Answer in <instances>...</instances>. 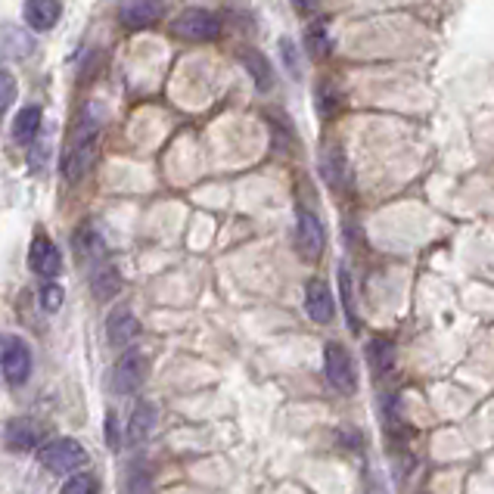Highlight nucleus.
Listing matches in <instances>:
<instances>
[{
	"instance_id": "1",
	"label": "nucleus",
	"mask_w": 494,
	"mask_h": 494,
	"mask_svg": "<svg viewBox=\"0 0 494 494\" xmlns=\"http://www.w3.org/2000/svg\"><path fill=\"white\" fill-rule=\"evenodd\" d=\"M100 131H103V112L94 103L84 106V112L79 116V125L72 131L69 140L66 162H62V174L66 181H81L90 172L97 159V144H100Z\"/></svg>"
},
{
	"instance_id": "2",
	"label": "nucleus",
	"mask_w": 494,
	"mask_h": 494,
	"mask_svg": "<svg viewBox=\"0 0 494 494\" xmlns=\"http://www.w3.org/2000/svg\"><path fill=\"white\" fill-rule=\"evenodd\" d=\"M41 463L56 476H72L88 463V451L75 439H53L51 444L41 448Z\"/></svg>"
},
{
	"instance_id": "3",
	"label": "nucleus",
	"mask_w": 494,
	"mask_h": 494,
	"mask_svg": "<svg viewBox=\"0 0 494 494\" xmlns=\"http://www.w3.org/2000/svg\"><path fill=\"white\" fill-rule=\"evenodd\" d=\"M323 377H327L330 386L339 389L342 395H355L358 392L355 361H351V355L339 342L323 345Z\"/></svg>"
},
{
	"instance_id": "4",
	"label": "nucleus",
	"mask_w": 494,
	"mask_h": 494,
	"mask_svg": "<svg viewBox=\"0 0 494 494\" xmlns=\"http://www.w3.org/2000/svg\"><path fill=\"white\" fill-rule=\"evenodd\" d=\"M174 34L183 41H215L221 34V16H215L211 10L193 6V10H183L174 23Z\"/></svg>"
},
{
	"instance_id": "5",
	"label": "nucleus",
	"mask_w": 494,
	"mask_h": 494,
	"mask_svg": "<svg viewBox=\"0 0 494 494\" xmlns=\"http://www.w3.org/2000/svg\"><path fill=\"white\" fill-rule=\"evenodd\" d=\"M146 370H150V361H146L144 351H125V355L118 358L116 370H112V389L118 395L137 392L140 386L146 383Z\"/></svg>"
},
{
	"instance_id": "6",
	"label": "nucleus",
	"mask_w": 494,
	"mask_h": 494,
	"mask_svg": "<svg viewBox=\"0 0 494 494\" xmlns=\"http://www.w3.org/2000/svg\"><path fill=\"white\" fill-rule=\"evenodd\" d=\"M0 370H4L6 383H13V386L28 379V373H32V351H28V345L23 339H6L4 355H0Z\"/></svg>"
},
{
	"instance_id": "7",
	"label": "nucleus",
	"mask_w": 494,
	"mask_h": 494,
	"mask_svg": "<svg viewBox=\"0 0 494 494\" xmlns=\"http://www.w3.org/2000/svg\"><path fill=\"white\" fill-rule=\"evenodd\" d=\"M44 442V426L32 416H16V420L6 423L4 429V444L6 451H32Z\"/></svg>"
},
{
	"instance_id": "8",
	"label": "nucleus",
	"mask_w": 494,
	"mask_h": 494,
	"mask_svg": "<svg viewBox=\"0 0 494 494\" xmlns=\"http://www.w3.org/2000/svg\"><path fill=\"white\" fill-rule=\"evenodd\" d=\"M295 243H299V252L308 261H317L323 252V243H327V234H323V224L314 211H302L299 224H295Z\"/></svg>"
},
{
	"instance_id": "9",
	"label": "nucleus",
	"mask_w": 494,
	"mask_h": 494,
	"mask_svg": "<svg viewBox=\"0 0 494 494\" xmlns=\"http://www.w3.org/2000/svg\"><path fill=\"white\" fill-rule=\"evenodd\" d=\"M28 267L47 280L62 271V256H60V249H56V243L51 237H34L32 239V249H28Z\"/></svg>"
},
{
	"instance_id": "10",
	"label": "nucleus",
	"mask_w": 494,
	"mask_h": 494,
	"mask_svg": "<svg viewBox=\"0 0 494 494\" xmlns=\"http://www.w3.org/2000/svg\"><path fill=\"white\" fill-rule=\"evenodd\" d=\"M165 0H125L122 4V23L128 28H146L165 19Z\"/></svg>"
},
{
	"instance_id": "11",
	"label": "nucleus",
	"mask_w": 494,
	"mask_h": 494,
	"mask_svg": "<svg viewBox=\"0 0 494 494\" xmlns=\"http://www.w3.org/2000/svg\"><path fill=\"white\" fill-rule=\"evenodd\" d=\"M62 16V4L60 0H25L23 6V19L32 32H51Z\"/></svg>"
},
{
	"instance_id": "12",
	"label": "nucleus",
	"mask_w": 494,
	"mask_h": 494,
	"mask_svg": "<svg viewBox=\"0 0 494 494\" xmlns=\"http://www.w3.org/2000/svg\"><path fill=\"white\" fill-rule=\"evenodd\" d=\"M106 336H109V342L116 349H128L134 339L140 336V321L128 308H118V312H112L109 323H106Z\"/></svg>"
},
{
	"instance_id": "13",
	"label": "nucleus",
	"mask_w": 494,
	"mask_h": 494,
	"mask_svg": "<svg viewBox=\"0 0 494 494\" xmlns=\"http://www.w3.org/2000/svg\"><path fill=\"white\" fill-rule=\"evenodd\" d=\"M305 305H308V314H312V321L317 323H330L336 314V305H333V293H330V286L323 284V280H312L305 289Z\"/></svg>"
},
{
	"instance_id": "14",
	"label": "nucleus",
	"mask_w": 494,
	"mask_h": 494,
	"mask_svg": "<svg viewBox=\"0 0 494 494\" xmlns=\"http://www.w3.org/2000/svg\"><path fill=\"white\" fill-rule=\"evenodd\" d=\"M41 122H44V112L41 106H23L13 118V140L16 144H32L41 131Z\"/></svg>"
},
{
	"instance_id": "15",
	"label": "nucleus",
	"mask_w": 494,
	"mask_h": 494,
	"mask_svg": "<svg viewBox=\"0 0 494 494\" xmlns=\"http://www.w3.org/2000/svg\"><path fill=\"white\" fill-rule=\"evenodd\" d=\"M239 60H243L246 72L252 75V81H256L258 90H271L274 88V66L267 62L265 53L258 51H243L239 53Z\"/></svg>"
},
{
	"instance_id": "16",
	"label": "nucleus",
	"mask_w": 494,
	"mask_h": 494,
	"mask_svg": "<svg viewBox=\"0 0 494 494\" xmlns=\"http://www.w3.org/2000/svg\"><path fill=\"white\" fill-rule=\"evenodd\" d=\"M321 178L327 181V187L345 190V181H349V165H345V156L339 150H327L321 156Z\"/></svg>"
},
{
	"instance_id": "17",
	"label": "nucleus",
	"mask_w": 494,
	"mask_h": 494,
	"mask_svg": "<svg viewBox=\"0 0 494 494\" xmlns=\"http://www.w3.org/2000/svg\"><path fill=\"white\" fill-rule=\"evenodd\" d=\"M153 423H156V411L153 405H137L128 420V442L131 444H140L146 442V435L153 433Z\"/></svg>"
},
{
	"instance_id": "18",
	"label": "nucleus",
	"mask_w": 494,
	"mask_h": 494,
	"mask_svg": "<svg viewBox=\"0 0 494 494\" xmlns=\"http://www.w3.org/2000/svg\"><path fill=\"white\" fill-rule=\"evenodd\" d=\"M367 358H370V367L383 377V373H389L395 367V345L392 339H370V345H367Z\"/></svg>"
},
{
	"instance_id": "19",
	"label": "nucleus",
	"mask_w": 494,
	"mask_h": 494,
	"mask_svg": "<svg viewBox=\"0 0 494 494\" xmlns=\"http://www.w3.org/2000/svg\"><path fill=\"white\" fill-rule=\"evenodd\" d=\"M305 47H308V53L314 56V60H323V56H330V32H327V25H312L308 28V34H305Z\"/></svg>"
},
{
	"instance_id": "20",
	"label": "nucleus",
	"mask_w": 494,
	"mask_h": 494,
	"mask_svg": "<svg viewBox=\"0 0 494 494\" xmlns=\"http://www.w3.org/2000/svg\"><path fill=\"white\" fill-rule=\"evenodd\" d=\"M122 289V277H118V271H112V267H106V271H100L94 277V293H97V299H112V295Z\"/></svg>"
},
{
	"instance_id": "21",
	"label": "nucleus",
	"mask_w": 494,
	"mask_h": 494,
	"mask_svg": "<svg viewBox=\"0 0 494 494\" xmlns=\"http://www.w3.org/2000/svg\"><path fill=\"white\" fill-rule=\"evenodd\" d=\"M75 243H79V249H81V256H84V258H97V256H103V252H106L103 237L97 234L94 228H84L81 234L75 237Z\"/></svg>"
},
{
	"instance_id": "22",
	"label": "nucleus",
	"mask_w": 494,
	"mask_h": 494,
	"mask_svg": "<svg viewBox=\"0 0 494 494\" xmlns=\"http://www.w3.org/2000/svg\"><path fill=\"white\" fill-rule=\"evenodd\" d=\"M16 103V79L6 66H0V118L6 116V109Z\"/></svg>"
},
{
	"instance_id": "23",
	"label": "nucleus",
	"mask_w": 494,
	"mask_h": 494,
	"mask_svg": "<svg viewBox=\"0 0 494 494\" xmlns=\"http://www.w3.org/2000/svg\"><path fill=\"white\" fill-rule=\"evenodd\" d=\"M60 494H100V482L94 476H88V472H79V476H72L62 485Z\"/></svg>"
},
{
	"instance_id": "24",
	"label": "nucleus",
	"mask_w": 494,
	"mask_h": 494,
	"mask_svg": "<svg viewBox=\"0 0 494 494\" xmlns=\"http://www.w3.org/2000/svg\"><path fill=\"white\" fill-rule=\"evenodd\" d=\"M280 60H284L286 72L293 75V79H299V75H302V62H299V47H295L293 38H280Z\"/></svg>"
},
{
	"instance_id": "25",
	"label": "nucleus",
	"mask_w": 494,
	"mask_h": 494,
	"mask_svg": "<svg viewBox=\"0 0 494 494\" xmlns=\"http://www.w3.org/2000/svg\"><path fill=\"white\" fill-rule=\"evenodd\" d=\"M60 305H62V289L56 284H47L41 289V308L44 312H60Z\"/></svg>"
},
{
	"instance_id": "26",
	"label": "nucleus",
	"mask_w": 494,
	"mask_h": 494,
	"mask_svg": "<svg viewBox=\"0 0 494 494\" xmlns=\"http://www.w3.org/2000/svg\"><path fill=\"white\" fill-rule=\"evenodd\" d=\"M293 4H295V10L299 13H312L317 6V0H293Z\"/></svg>"
}]
</instances>
